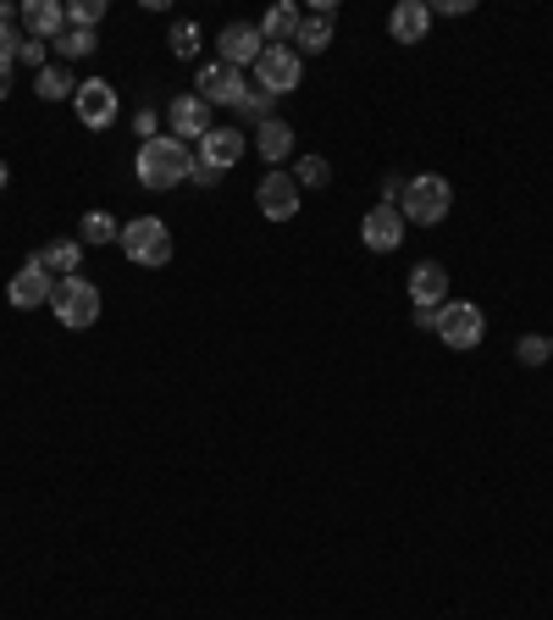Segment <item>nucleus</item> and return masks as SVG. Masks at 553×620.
Returning a JSON list of instances; mask_svg holds the SVG:
<instances>
[{"label":"nucleus","instance_id":"nucleus-1","mask_svg":"<svg viewBox=\"0 0 553 620\" xmlns=\"http://www.w3.org/2000/svg\"><path fill=\"white\" fill-rule=\"evenodd\" d=\"M139 183L145 189H178L189 172H194V156H189V145L183 139H172V134H156V139H145L139 145Z\"/></svg>","mask_w":553,"mask_h":620},{"label":"nucleus","instance_id":"nucleus-2","mask_svg":"<svg viewBox=\"0 0 553 620\" xmlns=\"http://www.w3.org/2000/svg\"><path fill=\"white\" fill-rule=\"evenodd\" d=\"M448 206H454V189H448V178H437V172L410 178V183H404V200H398L404 222H415V228H437V222L448 217Z\"/></svg>","mask_w":553,"mask_h":620},{"label":"nucleus","instance_id":"nucleus-3","mask_svg":"<svg viewBox=\"0 0 553 620\" xmlns=\"http://www.w3.org/2000/svg\"><path fill=\"white\" fill-rule=\"evenodd\" d=\"M51 311H56L62 327L84 333V327L100 322V288H95L89 277H62V283L51 288Z\"/></svg>","mask_w":553,"mask_h":620},{"label":"nucleus","instance_id":"nucleus-4","mask_svg":"<svg viewBox=\"0 0 553 620\" xmlns=\"http://www.w3.org/2000/svg\"><path fill=\"white\" fill-rule=\"evenodd\" d=\"M123 255L134 261V266H167L172 261V233H167V222L161 217H139V222H123Z\"/></svg>","mask_w":553,"mask_h":620},{"label":"nucleus","instance_id":"nucleus-5","mask_svg":"<svg viewBox=\"0 0 553 620\" xmlns=\"http://www.w3.org/2000/svg\"><path fill=\"white\" fill-rule=\"evenodd\" d=\"M481 333H487L481 305H470V300H448V305L437 311V338H443L448 349H476Z\"/></svg>","mask_w":553,"mask_h":620},{"label":"nucleus","instance_id":"nucleus-6","mask_svg":"<svg viewBox=\"0 0 553 620\" xmlns=\"http://www.w3.org/2000/svg\"><path fill=\"white\" fill-rule=\"evenodd\" d=\"M299 51L294 45H266L260 51V62H255V78H260V90L277 101V95H288V90H299Z\"/></svg>","mask_w":553,"mask_h":620},{"label":"nucleus","instance_id":"nucleus-7","mask_svg":"<svg viewBox=\"0 0 553 620\" xmlns=\"http://www.w3.org/2000/svg\"><path fill=\"white\" fill-rule=\"evenodd\" d=\"M255 206H260L266 222H294L299 217V183L283 178V172H266L260 189H255Z\"/></svg>","mask_w":553,"mask_h":620},{"label":"nucleus","instance_id":"nucleus-8","mask_svg":"<svg viewBox=\"0 0 553 620\" xmlns=\"http://www.w3.org/2000/svg\"><path fill=\"white\" fill-rule=\"evenodd\" d=\"M360 239H365V250L393 255V250L404 244V211H398V206H371L365 222H360Z\"/></svg>","mask_w":553,"mask_h":620},{"label":"nucleus","instance_id":"nucleus-9","mask_svg":"<svg viewBox=\"0 0 553 620\" xmlns=\"http://www.w3.org/2000/svg\"><path fill=\"white\" fill-rule=\"evenodd\" d=\"M194 90H200L205 106H238V101H244V78H238V67H227V62H205L200 78H194Z\"/></svg>","mask_w":553,"mask_h":620},{"label":"nucleus","instance_id":"nucleus-10","mask_svg":"<svg viewBox=\"0 0 553 620\" xmlns=\"http://www.w3.org/2000/svg\"><path fill=\"white\" fill-rule=\"evenodd\" d=\"M73 101H78V123H84V128H95V134H100V128H111V123H117V90H111L106 78L78 84V95H73Z\"/></svg>","mask_w":553,"mask_h":620},{"label":"nucleus","instance_id":"nucleus-11","mask_svg":"<svg viewBox=\"0 0 553 620\" xmlns=\"http://www.w3.org/2000/svg\"><path fill=\"white\" fill-rule=\"evenodd\" d=\"M426 29H432V7H426V0H398V7L387 12V34L398 45H421Z\"/></svg>","mask_w":553,"mask_h":620},{"label":"nucleus","instance_id":"nucleus-12","mask_svg":"<svg viewBox=\"0 0 553 620\" xmlns=\"http://www.w3.org/2000/svg\"><path fill=\"white\" fill-rule=\"evenodd\" d=\"M216 45H222V62H227V67H244V62L255 67V62H260V51H266V40H260V29H255V23H227Z\"/></svg>","mask_w":553,"mask_h":620},{"label":"nucleus","instance_id":"nucleus-13","mask_svg":"<svg viewBox=\"0 0 553 620\" xmlns=\"http://www.w3.org/2000/svg\"><path fill=\"white\" fill-rule=\"evenodd\" d=\"M410 300H415L421 311H437V305H448V266H437V261H421V266H410Z\"/></svg>","mask_w":553,"mask_h":620},{"label":"nucleus","instance_id":"nucleus-14","mask_svg":"<svg viewBox=\"0 0 553 620\" xmlns=\"http://www.w3.org/2000/svg\"><path fill=\"white\" fill-rule=\"evenodd\" d=\"M23 12V29H29V40H62V29H67V7L62 0H29V7H18Z\"/></svg>","mask_w":553,"mask_h":620},{"label":"nucleus","instance_id":"nucleus-15","mask_svg":"<svg viewBox=\"0 0 553 620\" xmlns=\"http://www.w3.org/2000/svg\"><path fill=\"white\" fill-rule=\"evenodd\" d=\"M167 123H172V139H205L211 134V106L200 101V95H178L172 106H167Z\"/></svg>","mask_w":553,"mask_h":620},{"label":"nucleus","instance_id":"nucleus-16","mask_svg":"<svg viewBox=\"0 0 553 620\" xmlns=\"http://www.w3.org/2000/svg\"><path fill=\"white\" fill-rule=\"evenodd\" d=\"M238 156H244V134H233V128H211L200 139V167H211V172L238 167Z\"/></svg>","mask_w":553,"mask_h":620},{"label":"nucleus","instance_id":"nucleus-17","mask_svg":"<svg viewBox=\"0 0 553 620\" xmlns=\"http://www.w3.org/2000/svg\"><path fill=\"white\" fill-rule=\"evenodd\" d=\"M51 288H56V283H51L40 266H23V272L7 283V300H12L18 311H34V305H51Z\"/></svg>","mask_w":553,"mask_h":620},{"label":"nucleus","instance_id":"nucleus-18","mask_svg":"<svg viewBox=\"0 0 553 620\" xmlns=\"http://www.w3.org/2000/svg\"><path fill=\"white\" fill-rule=\"evenodd\" d=\"M332 18H338V7H332V0H321L316 18H305V23H299L294 45H299V51H310V56H321V51L332 45Z\"/></svg>","mask_w":553,"mask_h":620},{"label":"nucleus","instance_id":"nucleus-19","mask_svg":"<svg viewBox=\"0 0 553 620\" xmlns=\"http://www.w3.org/2000/svg\"><path fill=\"white\" fill-rule=\"evenodd\" d=\"M255 150L272 161V172H277V161L283 156H294V128L288 123H277V117H266L260 128H255Z\"/></svg>","mask_w":553,"mask_h":620},{"label":"nucleus","instance_id":"nucleus-20","mask_svg":"<svg viewBox=\"0 0 553 620\" xmlns=\"http://www.w3.org/2000/svg\"><path fill=\"white\" fill-rule=\"evenodd\" d=\"M29 266H40L45 277H73V266H78V244L73 239H56V244H45V250H34V261Z\"/></svg>","mask_w":553,"mask_h":620},{"label":"nucleus","instance_id":"nucleus-21","mask_svg":"<svg viewBox=\"0 0 553 620\" xmlns=\"http://www.w3.org/2000/svg\"><path fill=\"white\" fill-rule=\"evenodd\" d=\"M299 23H305V18L288 7V0H277V7H272V12H266L255 29H260V40H266V45H288V40L299 34Z\"/></svg>","mask_w":553,"mask_h":620},{"label":"nucleus","instance_id":"nucleus-22","mask_svg":"<svg viewBox=\"0 0 553 620\" xmlns=\"http://www.w3.org/2000/svg\"><path fill=\"white\" fill-rule=\"evenodd\" d=\"M78 239H84V244H111V239H123V228H117V217H106V211H84Z\"/></svg>","mask_w":553,"mask_h":620},{"label":"nucleus","instance_id":"nucleus-23","mask_svg":"<svg viewBox=\"0 0 553 620\" xmlns=\"http://www.w3.org/2000/svg\"><path fill=\"white\" fill-rule=\"evenodd\" d=\"M34 90H40V101H62V95H78V84H73V73H67V67H45Z\"/></svg>","mask_w":553,"mask_h":620},{"label":"nucleus","instance_id":"nucleus-24","mask_svg":"<svg viewBox=\"0 0 553 620\" xmlns=\"http://www.w3.org/2000/svg\"><path fill=\"white\" fill-rule=\"evenodd\" d=\"M100 18H106V0H78V7H67V23L73 29H100Z\"/></svg>","mask_w":553,"mask_h":620},{"label":"nucleus","instance_id":"nucleus-25","mask_svg":"<svg viewBox=\"0 0 553 620\" xmlns=\"http://www.w3.org/2000/svg\"><path fill=\"white\" fill-rule=\"evenodd\" d=\"M89 51H95V34L67 23V29H62V40H56V56H89Z\"/></svg>","mask_w":553,"mask_h":620},{"label":"nucleus","instance_id":"nucleus-26","mask_svg":"<svg viewBox=\"0 0 553 620\" xmlns=\"http://www.w3.org/2000/svg\"><path fill=\"white\" fill-rule=\"evenodd\" d=\"M327 178H332V167H327L321 156H299V167H294V183H310V189H327Z\"/></svg>","mask_w":553,"mask_h":620},{"label":"nucleus","instance_id":"nucleus-27","mask_svg":"<svg viewBox=\"0 0 553 620\" xmlns=\"http://www.w3.org/2000/svg\"><path fill=\"white\" fill-rule=\"evenodd\" d=\"M18 23H23V12L0 0V51H18V45H23V40H18Z\"/></svg>","mask_w":553,"mask_h":620},{"label":"nucleus","instance_id":"nucleus-28","mask_svg":"<svg viewBox=\"0 0 553 620\" xmlns=\"http://www.w3.org/2000/svg\"><path fill=\"white\" fill-rule=\"evenodd\" d=\"M514 355H520V366H542V360L553 355V344L531 333V338H520V344H514Z\"/></svg>","mask_w":553,"mask_h":620},{"label":"nucleus","instance_id":"nucleus-29","mask_svg":"<svg viewBox=\"0 0 553 620\" xmlns=\"http://www.w3.org/2000/svg\"><path fill=\"white\" fill-rule=\"evenodd\" d=\"M200 51V29L194 23H172V56H194Z\"/></svg>","mask_w":553,"mask_h":620},{"label":"nucleus","instance_id":"nucleus-30","mask_svg":"<svg viewBox=\"0 0 553 620\" xmlns=\"http://www.w3.org/2000/svg\"><path fill=\"white\" fill-rule=\"evenodd\" d=\"M18 62H29V67H40V73L51 67V62H45V45H40V40H23V45H18Z\"/></svg>","mask_w":553,"mask_h":620},{"label":"nucleus","instance_id":"nucleus-31","mask_svg":"<svg viewBox=\"0 0 553 620\" xmlns=\"http://www.w3.org/2000/svg\"><path fill=\"white\" fill-rule=\"evenodd\" d=\"M12 67H18V51H0V101L12 95Z\"/></svg>","mask_w":553,"mask_h":620},{"label":"nucleus","instance_id":"nucleus-32","mask_svg":"<svg viewBox=\"0 0 553 620\" xmlns=\"http://www.w3.org/2000/svg\"><path fill=\"white\" fill-rule=\"evenodd\" d=\"M443 311V305H437ZM437 311H415V327H426V333H437Z\"/></svg>","mask_w":553,"mask_h":620},{"label":"nucleus","instance_id":"nucleus-33","mask_svg":"<svg viewBox=\"0 0 553 620\" xmlns=\"http://www.w3.org/2000/svg\"><path fill=\"white\" fill-rule=\"evenodd\" d=\"M7 178H12V172H7V161H0V189H7Z\"/></svg>","mask_w":553,"mask_h":620},{"label":"nucleus","instance_id":"nucleus-34","mask_svg":"<svg viewBox=\"0 0 553 620\" xmlns=\"http://www.w3.org/2000/svg\"><path fill=\"white\" fill-rule=\"evenodd\" d=\"M547 344H553V338H547Z\"/></svg>","mask_w":553,"mask_h":620}]
</instances>
